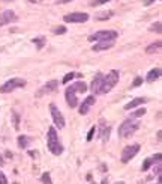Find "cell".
Returning a JSON list of instances; mask_svg holds the SVG:
<instances>
[{"mask_svg":"<svg viewBox=\"0 0 162 184\" xmlns=\"http://www.w3.org/2000/svg\"><path fill=\"white\" fill-rule=\"evenodd\" d=\"M47 147H48V149H50V152H53L54 156H60V154L63 152V145L60 143L57 132H56L54 127L48 128V134H47Z\"/></svg>","mask_w":162,"mask_h":184,"instance_id":"cell-1","label":"cell"},{"mask_svg":"<svg viewBox=\"0 0 162 184\" xmlns=\"http://www.w3.org/2000/svg\"><path fill=\"white\" fill-rule=\"evenodd\" d=\"M120 79V72L117 70H111L107 76H104L102 85H101V89H99V94H107L110 92L111 89L114 88L117 83H119Z\"/></svg>","mask_w":162,"mask_h":184,"instance_id":"cell-2","label":"cell"},{"mask_svg":"<svg viewBox=\"0 0 162 184\" xmlns=\"http://www.w3.org/2000/svg\"><path fill=\"white\" fill-rule=\"evenodd\" d=\"M138 128H140V122L137 119H134V118H129V119H126V121H123L120 124L119 136L120 137H131Z\"/></svg>","mask_w":162,"mask_h":184,"instance_id":"cell-3","label":"cell"},{"mask_svg":"<svg viewBox=\"0 0 162 184\" xmlns=\"http://www.w3.org/2000/svg\"><path fill=\"white\" fill-rule=\"evenodd\" d=\"M117 36H119V32H116V30H99V32L92 33L89 36V41L90 42H93V41H98V42H101V41H116Z\"/></svg>","mask_w":162,"mask_h":184,"instance_id":"cell-4","label":"cell"},{"mask_svg":"<svg viewBox=\"0 0 162 184\" xmlns=\"http://www.w3.org/2000/svg\"><path fill=\"white\" fill-rule=\"evenodd\" d=\"M26 86V80L20 79V77H14V79L8 80L3 86H0V92L2 94H8V92H12L18 88H24Z\"/></svg>","mask_w":162,"mask_h":184,"instance_id":"cell-5","label":"cell"},{"mask_svg":"<svg viewBox=\"0 0 162 184\" xmlns=\"http://www.w3.org/2000/svg\"><path fill=\"white\" fill-rule=\"evenodd\" d=\"M138 152H140V145H138V143L128 145L126 148H123V151H122V163L131 162V158H134Z\"/></svg>","mask_w":162,"mask_h":184,"instance_id":"cell-6","label":"cell"},{"mask_svg":"<svg viewBox=\"0 0 162 184\" xmlns=\"http://www.w3.org/2000/svg\"><path fill=\"white\" fill-rule=\"evenodd\" d=\"M50 112H51V118H53L54 125H56L57 128H63V127H65V118H63L62 112L57 109V106L54 104V103L50 104Z\"/></svg>","mask_w":162,"mask_h":184,"instance_id":"cell-7","label":"cell"},{"mask_svg":"<svg viewBox=\"0 0 162 184\" xmlns=\"http://www.w3.org/2000/svg\"><path fill=\"white\" fill-rule=\"evenodd\" d=\"M63 20H65V23H74V24L86 23L89 20V14H86V12H72V14H66L63 17Z\"/></svg>","mask_w":162,"mask_h":184,"instance_id":"cell-8","label":"cell"},{"mask_svg":"<svg viewBox=\"0 0 162 184\" xmlns=\"http://www.w3.org/2000/svg\"><path fill=\"white\" fill-rule=\"evenodd\" d=\"M14 21H17V15H15V12H14L12 9H6V11H3V12L0 14V27L6 26V24H11V23H14Z\"/></svg>","mask_w":162,"mask_h":184,"instance_id":"cell-9","label":"cell"},{"mask_svg":"<svg viewBox=\"0 0 162 184\" xmlns=\"http://www.w3.org/2000/svg\"><path fill=\"white\" fill-rule=\"evenodd\" d=\"M95 103H96V98H95V95H89L84 101L80 104V107H78V112H80L81 115H87V113H89V110H90V107H92Z\"/></svg>","mask_w":162,"mask_h":184,"instance_id":"cell-10","label":"cell"},{"mask_svg":"<svg viewBox=\"0 0 162 184\" xmlns=\"http://www.w3.org/2000/svg\"><path fill=\"white\" fill-rule=\"evenodd\" d=\"M65 98H66V101H68V106L72 107V109L80 104V103H78V98H77V92L71 88V86L65 91Z\"/></svg>","mask_w":162,"mask_h":184,"instance_id":"cell-11","label":"cell"},{"mask_svg":"<svg viewBox=\"0 0 162 184\" xmlns=\"http://www.w3.org/2000/svg\"><path fill=\"white\" fill-rule=\"evenodd\" d=\"M57 86H59V82H57V80H50V82H47V85H44L42 88L39 89L38 97L45 95V94H51V92H54V91L57 89Z\"/></svg>","mask_w":162,"mask_h":184,"instance_id":"cell-12","label":"cell"},{"mask_svg":"<svg viewBox=\"0 0 162 184\" xmlns=\"http://www.w3.org/2000/svg\"><path fill=\"white\" fill-rule=\"evenodd\" d=\"M161 158L162 156L158 152V154H155V156H152V157H149V158H146L144 160V163H143V166H141V171H149L150 167L153 166V165H158V163H161Z\"/></svg>","mask_w":162,"mask_h":184,"instance_id":"cell-13","label":"cell"},{"mask_svg":"<svg viewBox=\"0 0 162 184\" xmlns=\"http://www.w3.org/2000/svg\"><path fill=\"white\" fill-rule=\"evenodd\" d=\"M102 80H104V74L102 72H98L96 76L93 77V82H92V92L95 94H99V89H101V85H102Z\"/></svg>","mask_w":162,"mask_h":184,"instance_id":"cell-14","label":"cell"},{"mask_svg":"<svg viewBox=\"0 0 162 184\" xmlns=\"http://www.w3.org/2000/svg\"><path fill=\"white\" fill-rule=\"evenodd\" d=\"M114 45V41H101V42H98V44H95L92 47V50L93 52H104V50H108Z\"/></svg>","mask_w":162,"mask_h":184,"instance_id":"cell-15","label":"cell"},{"mask_svg":"<svg viewBox=\"0 0 162 184\" xmlns=\"http://www.w3.org/2000/svg\"><path fill=\"white\" fill-rule=\"evenodd\" d=\"M146 100L144 97H138V98H134V100H131L128 104H125V110H131V109H135V107H138L140 104H144Z\"/></svg>","mask_w":162,"mask_h":184,"instance_id":"cell-16","label":"cell"},{"mask_svg":"<svg viewBox=\"0 0 162 184\" xmlns=\"http://www.w3.org/2000/svg\"><path fill=\"white\" fill-rule=\"evenodd\" d=\"M159 77H161V68L156 67V68H153L152 71H149V74H147V82H155V80H158Z\"/></svg>","mask_w":162,"mask_h":184,"instance_id":"cell-17","label":"cell"},{"mask_svg":"<svg viewBox=\"0 0 162 184\" xmlns=\"http://www.w3.org/2000/svg\"><path fill=\"white\" fill-rule=\"evenodd\" d=\"M71 88L78 94V92H86V91H87V85H86L84 82H75V83L71 85Z\"/></svg>","mask_w":162,"mask_h":184,"instance_id":"cell-18","label":"cell"},{"mask_svg":"<svg viewBox=\"0 0 162 184\" xmlns=\"http://www.w3.org/2000/svg\"><path fill=\"white\" fill-rule=\"evenodd\" d=\"M30 142H32V139L29 136H24V134L23 136H18V147L20 148H27Z\"/></svg>","mask_w":162,"mask_h":184,"instance_id":"cell-19","label":"cell"},{"mask_svg":"<svg viewBox=\"0 0 162 184\" xmlns=\"http://www.w3.org/2000/svg\"><path fill=\"white\" fill-rule=\"evenodd\" d=\"M161 50V41H156V42H153L152 45H149L147 48H146V53H155V52H159Z\"/></svg>","mask_w":162,"mask_h":184,"instance_id":"cell-20","label":"cell"},{"mask_svg":"<svg viewBox=\"0 0 162 184\" xmlns=\"http://www.w3.org/2000/svg\"><path fill=\"white\" fill-rule=\"evenodd\" d=\"M110 133H111L110 127H102V130H101V139H102V142H107L110 139Z\"/></svg>","mask_w":162,"mask_h":184,"instance_id":"cell-21","label":"cell"},{"mask_svg":"<svg viewBox=\"0 0 162 184\" xmlns=\"http://www.w3.org/2000/svg\"><path fill=\"white\" fill-rule=\"evenodd\" d=\"M111 17H113V12H102V14L96 15V20L98 21H105V20H108Z\"/></svg>","mask_w":162,"mask_h":184,"instance_id":"cell-22","label":"cell"},{"mask_svg":"<svg viewBox=\"0 0 162 184\" xmlns=\"http://www.w3.org/2000/svg\"><path fill=\"white\" fill-rule=\"evenodd\" d=\"M33 44H36V47H38V48H42L44 44H45V38H44V36H41V38H35Z\"/></svg>","mask_w":162,"mask_h":184,"instance_id":"cell-23","label":"cell"},{"mask_svg":"<svg viewBox=\"0 0 162 184\" xmlns=\"http://www.w3.org/2000/svg\"><path fill=\"white\" fill-rule=\"evenodd\" d=\"M146 112H147V110H146L144 107H141V109H138L137 112H134V113L131 115V116H132L134 119H137V118H140V116H143V115H146Z\"/></svg>","mask_w":162,"mask_h":184,"instance_id":"cell-24","label":"cell"},{"mask_svg":"<svg viewBox=\"0 0 162 184\" xmlns=\"http://www.w3.org/2000/svg\"><path fill=\"white\" fill-rule=\"evenodd\" d=\"M150 30H152V32H156V33H161V32H162L161 21H156L155 24H152V26H150Z\"/></svg>","mask_w":162,"mask_h":184,"instance_id":"cell-25","label":"cell"},{"mask_svg":"<svg viewBox=\"0 0 162 184\" xmlns=\"http://www.w3.org/2000/svg\"><path fill=\"white\" fill-rule=\"evenodd\" d=\"M65 32H66V27L65 26H59V27H54L53 29V33L54 35H63Z\"/></svg>","mask_w":162,"mask_h":184,"instance_id":"cell-26","label":"cell"},{"mask_svg":"<svg viewBox=\"0 0 162 184\" xmlns=\"http://www.w3.org/2000/svg\"><path fill=\"white\" fill-rule=\"evenodd\" d=\"M107 2H110V0H90L89 5L90 6H101V5H105Z\"/></svg>","mask_w":162,"mask_h":184,"instance_id":"cell-27","label":"cell"},{"mask_svg":"<svg viewBox=\"0 0 162 184\" xmlns=\"http://www.w3.org/2000/svg\"><path fill=\"white\" fill-rule=\"evenodd\" d=\"M41 180H42V184H53V181H51V178H50V174H48V172L42 174Z\"/></svg>","mask_w":162,"mask_h":184,"instance_id":"cell-28","label":"cell"},{"mask_svg":"<svg viewBox=\"0 0 162 184\" xmlns=\"http://www.w3.org/2000/svg\"><path fill=\"white\" fill-rule=\"evenodd\" d=\"M74 77H75V74H74V72H68V74H66V76L63 77V80H62V83H65V85H66V83H69V82H71L72 79H74Z\"/></svg>","mask_w":162,"mask_h":184,"instance_id":"cell-29","label":"cell"},{"mask_svg":"<svg viewBox=\"0 0 162 184\" xmlns=\"http://www.w3.org/2000/svg\"><path fill=\"white\" fill-rule=\"evenodd\" d=\"M95 132H96V127H92V128H90V132H89V134H87V140H92V139H93Z\"/></svg>","mask_w":162,"mask_h":184,"instance_id":"cell-30","label":"cell"},{"mask_svg":"<svg viewBox=\"0 0 162 184\" xmlns=\"http://www.w3.org/2000/svg\"><path fill=\"white\" fill-rule=\"evenodd\" d=\"M141 83H143V79H141V77H135L134 83H132V86H134V88H137V86H140Z\"/></svg>","mask_w":162,"mask_h":184,"instance_id":"cell-31","label":"cell"},{"mask_svg":"<svg viewBox=\"0 0 162 184\" xmlns=\"http://www.w3.org/2000/svg\"><path fill=\"white\" fill-rule=\"evenodd\" d=\"M0 184H8V178L3 172H0Z\"/></svg>","mask_w":162,"mask_h":184,"instance_id":"cell-32","label":"cell"},{"mask_svg":"<svg viewBox=\"0 0 162 184\" xmlns=\"http://www.w3.org/2000/svg\"><path fill=\"white\" fill-rule=\"evenodd\" d=\"M14 119H15V128H18V119H20V116L15 112H14Z\"/></svg>","mask_w":162,"mask_h":184,"instance_id":"cell-33","label":"cell"},{"mask_svg":"<svg viewBox=\"0 0 162 184\" xmlns=\"http://www.w3.org/2000/svg\"><path fill=\"white\" fill-rule=\"evenodd\" d=\"M3 165H5V158L0 156V166H3Z\"/></svg>","mask_w":162,"mask_h":184,"instance_id":"cell-34","label":"cell"},{"mask_svg":"<svg viewBox=\"0 0 162 184\" xmlns=\"http://www.w3.org/2000/svg\"><path fill=\"white\" fill-rule=\"evenodd\" d=\"M153 2H156V0H146V5H150V3H153Z\"/></svg>","mask_w":162,"mask_h":184,"instance_id":"cell-35","label":"cell"},{"mask_svg":"<svg viewBox=\"0 0 162 184\" xmlns=\"http://www.w3.org/2000/svg\"><path fill=\"white\" fill-rule=\"evenodd\" d=\"M101 184H108V180H107V178H104L102 181H101Z\"/></svg>","mask_w":162,"mask_h":184,"instance_id":"cell-36","label":"cell"},{"mask_svg":"<svg viewBox=\"0 0 162 184\" xmlns=\"http://www.w3.org/2000/svg\"><path fill=\"white\" fill-rule=\"evenodd\" d=\"M60 3H69V2H72V0H59Z\"/></svg>","mask_w":162,"mask_h":184,"instance_id":"cell-37","label":"cell"},{"mask_svg":"<svg viewBox=\"0 0 162 184\" xmlns=\"http://www.w3.org/2000/svg\"><path fill=\"white\" fill-rule=\"evenodd\" d=\"M3 2H12V0H3Z\"/></svg>","mask_w":162,"mask_h":184,"instance_id":"cell-38","label":"cell"},{"mask_svg":"<svg viewBox=\"0 0 162 184\" xmlns=\"http://www.w3.org/2000/svg\"><path fill=\"white\" fill-rule=\"evenodd\" d=\"M12 184H18V183H12Z\"/></svg>","mask_w":162,"mask_h":184,"instance_id":"cell-39","label":"cell"}]
</instances>
